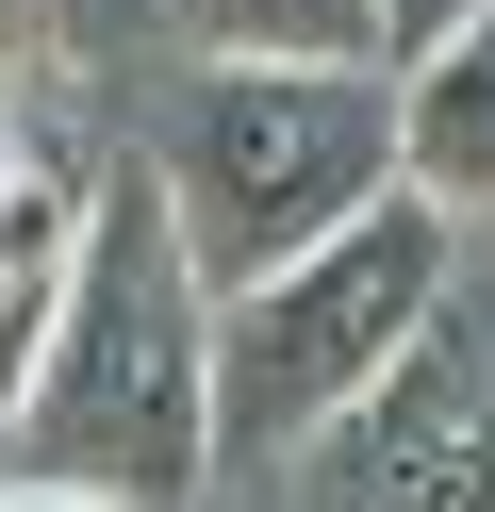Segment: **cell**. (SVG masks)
Masks as SVG:
<instances>
[{
	"label": "cell",
	"mask_w": 495,
	"mask_h": 512,
	"mask_svg": "<svg viewBox=\"0 0 495 512\" xmlns=\"http://www.w3.org/2000/svg\"><path fill=\"white\" fill-rule=\"evenodd\" d=\"M0 463L132 512H198V479H215V265L182 248L149 149L83 182V248H66L50 347L0 413Z\"/></svg>",
	"instance_id": "6da1fadb"
},
{
	"label": "cell",
	"mask_w": 495,
	"mask_h": 512,
	"mask_svg": "<svg viewBox=\"0 0 495 512\" xmlns=\"http://www.w3.org/2000/svg\"><path fill=\"white\" fill-rule=\"evenodd\" d=\"M149 182L182 215V248L231 281H264L281 248L347 232L396 182V67H264V50H198L149 116Z\"/></svg>",
	"instance_id": "7a4b0ae2"
},
{
	"label": "cell",
	"mask_w": 495,
	"mask_h": 512,
	"mask_svg": "<svg viewBox=\"0 0 495 512\" xmlns=\"http://www.w3.org/2000/svg\"><path fill=\"white\" fill-rule=\"evenodd\" d=\"M446 265H462V215L429 182H380L347 232L231 281L215 298V463H297L347 397H380L396 347L446 331Z\"/></svg>",
	"instance_id": "3957f363"
},
{
	"label": "cell",
	"mask_w": 495,
	"mask_h": 512,
	"mask_svg": "<svg viewBox=\"0 0 495 512\" xmlns=\"http://www.w3.org/2000/svg\"><path fill=\"white\" fill-rule=\"evenodd\" d=\"M314 512H495V380L446 331H413L380 364V397H347L297 446Z\"/></svg>",
	"instance_id": "277c9868"
},
{
	"label": "cell",
	"mask_w": 495,
	"mask_h": 512,
	"mask_svg": "<svg viewBox=\"0 0 495 512\" xmlns=\"http://www.w3.org/2000/svg\"><path fill=\"white\" fill-rule=\"evenodd\" d=\"M396 182H429L446 215H495V0L396 67Z\"/></svg>",
	"instance_id": "5b68a950"
},
{
	"label": "cell",
	"mask_w": 495,
	"mask_h": 512,
	"mask_svg": "<svg viewBox=\"0 0 495 512\" xmlns=\"http://www.w3.org/2000/svg\"><path fill=\"white\" fill-rule=\"evenodd\" d=\"M66 248H83V182H66V166L0 182V413H17L33 347H50V298H66Z\"/></svg>",
	"instance_id": "8992f818"
},
{
	"label": "cell",
	"mask_w": 495,
	"mask_h": 512,
	"mask_svg": "<svg viewBox=\"0 0 495 512\" xmlns=\"http://www.w3.org/2000/svg\"><path fill=\"white\" fill-rule=\"evenodd\" d=\"M182 50H264V67H396L380 0H182Z\"/></svg>",
	"instance_id": "52a82bcc"
},
{
	"label": "cell",
	"mask_w": 495,
	"mask_h": 512,
	"mask_svg": "<svg viewBox=\"0 0 495 512\" xmlns=\"http://www.w3.org/2000/svg\"><path fill=\"white\" fill-rule=\"evenodd\" d=\"M182 0H0V34L17 50H50V67H99V50H132V34H165Z\"/></svg>",
	"instance_id": "ba28073f"
},
{
	"label": "cell",
	"mask_w": 495,
	"mask_h": 512,
	"mask_svg": "<svg viewBox=\"0 0 495 512\" xmlns=\"http://www.w3.org/2000/svg\"><path fill=\"white\" fill-rule=\"evenodd\" d=\"M462 17H479V0H380V34H396V67H413V50H446Z\"/></svg>",
	"instance_id": "9c48e42d"
},
{
	"label": "cell",
	"mask_w": 495,
	"mask_h": 512,
	"mask_svg": "<svg viewBox=\"0 0 495 512\" xmlns=\"http://www.w3.org/2000/svg\"><path fill=\"white\" fill-rule=\"evenodd\" d=\"M0 512H132V496H83V479H17L0 463Z\"/></svg>",
	"instance_id": "30bf717a"
},
{
	"label": "cell",
	"mask_w": 495,
	"mask_h": 512,
	"mask_svg": "<svg viewBox=\"0 0 495 512\" xmlns=\"http://www.w3.org/2000/svg\"><path fill=\"white\" fill-rule=\"evenodd\" d=\"M33 166H50V149H33V100L0 83V182H33Z\"/></svg>",
	"instance_id": "8fae6325"
}]
</instances>
